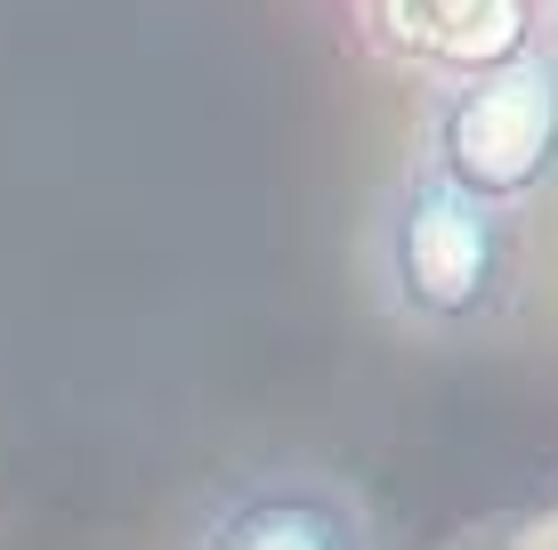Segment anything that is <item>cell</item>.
<instances>
[{
  "label": "cell",
  "instance_id": "1",
  "mask_svg": "<svg viewBox=\"0 0 558 550\" xmlns=\"http://www.w3.org/2000/svg\"><path fill=\"white\" fill-rule=\"evenodd\" d=\"M534 276L526 219L486 211L421 155H397L364 211V292L389 332L421 349H486L518 325Z\"/></svg>",
  "mask_w": 558,
  "mask_h": 550
},
{
  "label": "cell",
  "instance_id": "2",
  "mask_svg": "<svg viewBox=\"0 0 558 550\" xmlns=\"http://www.w3.org/2000/svg\"><path fill=\"white\" fill-rule=\"evenodd\" d=\"M405 155H421L446 186L510 219L558 195V33L526 25L518 41L446 65L421 89Z\"/></svg>",
  "mask_w": 558,
  "mask_h": 550
},
{
  "label": "cell",
  "instance_id": "3",
  "mask_svg": "<svg viewBox=\"0 0 558 550\" xmlns=\"http://www.w3.org/2000/svg\"><path fill=\"white\" fill-rule=\"evenodd\" d=\"M179 550H380V526L340 469L252 462L195 502Z\"/></svg>",
  "mask_w": 558,
  "mask_h": 550
},
{
  "label": "cell",
  "instance_id": "4",
  "mask_svg": "<svg viewBox=\"0 0 558 550\" xmlns=\"http://www.w3.org/2000/svg\"><path fill=\"white\" fill-rule=\"evenodd\" d=\"M550 33H558V0H550Z\"/></svg>",
  "mask_w": 558,
  "mask_h": 550
}]
</instances>
